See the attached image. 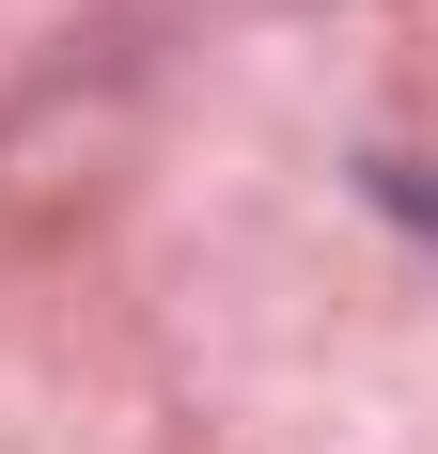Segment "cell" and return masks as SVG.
<instances>
[{"instance_id":"cell-1","label":"cell","mask_w":438,"mask_h":454,"mask_svg":"<svg viewBox=\"0 0 438 454\" xmlns=\"http://www.w3.org/2000/svg\"><path fill=\"white\" fill-rule=\"evenodd\" d=\"M376 204H392L407 235H438V173H423V157H376Z\"/></svg>"}]
</instances>
